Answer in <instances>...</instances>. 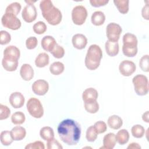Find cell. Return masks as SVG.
Instances as JSON below:
<instances>
[{"instance_id": "40", "label": "cell", "mask_w": 149, "mask_h": 149, "mask_svg": "<svg viewBox=\"0 0 149 149\" xmlns=\"http://www.w3.org/2000/svg\"><path fill=\"white\" fill-rule=\"evenodd\" d=\"M139 66L143 71L148 72V55H143L139 61Z\"/></svg>"}, {"instance_id": "19", "label": "cell", "mask_w": 149, "mask_h": 149, "mask_svg": "<svg viewBox=\"0 0 149 149\" xmlns=\"http://www.w3.org/2000/svg\"><path fill=\"white\" fill-rule=\"evenodd\" d=\"M116 143L115 134L113 133H109L104 136L103 138V146L101 148L112 149L115 147Z\"/></svg>"}, {"instance_id": "27", "label": "cell", "mask_w": 149, "mask_h": 149, "mask_svg": "<svg viewBox=\"0 0 149 149\" xmlns=\"http://www.w3.org/2000/svg\"><path fill=\"white\" fill-rule=\"evenodd\" d=\"M40 135L43 140L48 141L54 138V132L51 127L45 126L40 129Z\"/></svg>"}, {"instance_id": "44", "label": "cell", "mask_w": 149, "mask_h": 149, "mask_svg": "<svg viewBox=\"0 0 149 149\" xmlns=\"http://www.w3.org/2000/svg\"><path fill=\"white\" fill-rule=\"evenodd\" d=\"M26 149H44L45 146L43 142L41 141H36L29 143L25 147Z\"/></svg>"}, {"instance_id": "5", "label": "cell", "mask_w": 149, "mask_h": 149, "mask_svg": "<svg viewBox=\"0 0 149 149\" xmlns=\"http://www.w3.org/2000/svg\"><path fill=\"white\" fill-rule=\"evenodd\" d=\"M29 114L35 118H41L44 115V109L40 101L36 98H30L26 104Z\"/></svg>"}, {"instance_id": "32", "label": "cell", "mask_w": 149, "mask_h": 149, "mask_svg": "<svg viewBox=\"0 0 149 149\" xmlns=\"http://www.w3.org/2000/svg\"><path fill=\"white\" fill-rule=\"evenodd\" d=\"M131 133L134 137L140 139L144 136L145 129L144 127L140 125H135L132 127Z\"/></svg>"}, {"instance_id": "12", "label": "cell", "mask_w": 149, "mask_h": 149, "mask_svg": "<svg viewBox=\"0 0 149 149\" xmlns=\"http://www.w3.org/2000/svg\"><path fill=\"white\" fill-rule=\"evenodd\" d=\"M20 55L19 49L15 45H9L3 51V58L18 61Z\"/></svg>"}, {"instance_id": "6", "label": "cell", "mask_w": 149, "mask_h": 149, "mask_svg": "<svg viewBox=\"0 0 149 149\" xmlns=\"http://www.w3.org/2000/svg\"><path fill=\"white\" fill-rule=\"evenodd\" d=\"M1 23L3 27L12 30H16L20 28L22 23L16 15L5 12L1 19Z\"/></svg>"}, {"instance_id": "28", "label": "cell", "mask_w": 149, "mask_h": 149, "mask_svg": "<svg viewBox=\"0 0 149 149\" xmlns=\"http://www.w3.org/2000/svg\"><path fill=\"white\" fill-rule=\"evenodd\" d=\"M113 3L122 14H126L129 12V1L128 0H114Z\"/></svg>"}, {"instance_id": "49", "label": "cell", "mask_w": 149, "mask_h": 149, "mask_svg": "<svg viewBox=\"0 0 149 149\" xmlns=\"http://www.w3.org/2000/svg\"><path fill=\"white\" fill-rule=\"evenodd\" d=\"M148 116H149V112H148V111H147L143 114L142 119L144 122L148 123L149 122V117Z\"/></svg>"}, {"instance_id": "4", "label": "cell", "mask_w": 149, "mask_h": 149, "mask_svg": "<svg viewBox=\"0 0 149 149\" xmlns=\"http://www.w3.org/2000/svg\"><path fill=\"white\" fill-rule=\"evenodd\" d=\"M134 89L138 95L143 96L148 93V81L147 77L143 74H137L133 79Z\"/></svg>"}, {"instance_id": "21", "label": "cell", "mask_w": 149, "mask_h": 149, "mask_svg": "<svg viewBox=\"0 0 149 149\" xmlns=\"http://www.w3.org/2000/svg\"><path fill=\"white\" fill-rule=\"evenodd\" d=\"M10 133L13 139L15 141L23 140L26 135V130L25 128L20 126H17L12 128Z\"/></svg>"}, {"instance_id": "25", "label": "cell", "mask_w": 149, "mask_h": 149, "mask_svg": "<svg viewBox=\"0 0 149 149\" xmlns=\"http://www.w3.org/2000/svg\"><path fill=\"white\" fill-rule=\"evenodd\" d=\"M129 133L126 129H121L119 130L115 135L116 141L120 145L126 144L129 140Z\"/></svg>"}, {"instance_id": "35", "label": "cell", "mask_w": 149, "mask_h": 149, "mask_svg": "<svg viewBox=\"0 0 149 149\" xmlns=\"http://www.w3.org/2000/svg\"><path fill=\"white\" fill-rule=\"evenodd\" d=\"M84 108L88 113H95L99 110V104L97 101L90 102H84Z\"/></svg>"}, {"instance_id": "42", "label": "cell", "mask_w": 149, "mask_h": 149, "mask_svg": "<svg viewBox=\"0 0 149 149\" xmlns=\"http://www.w3.org/2000/svg\"><path fill=\"white\" fill-rule=\"evenodd\" d=\"M122 52L123 55L127 57H133L137 53V47L129 48L122 46Z\"/></svg>"}, {"instance_id": "18", "label": "cell", "mask_w": 149, "mask_h": 149, "mask_svg": "<svg viewBox=\"0 0 149 149\" xmlns=\"http://www.w3.org/2000/svg\"><path fill=\"white\" fill-rule=\"evenodd\" d=\"M56 44L55 39L51 36H44L41 42L42 48L47 52H51Z\"/></svg>"}, {"instance_id": "13", "label": "cell", "mask_w": 149, "mask_h": 149, "mask_svg": "<svg viewBox=\"0 0 149 149\" xmlns=\"http://www.w3.org/2000/svg\"><path fill=\"white\" fill-rule=\"evenodd\" d=\"M9 101L14 108H20L23 106L25 98L21 93L14 92L10 94Z\"/></svg>"}, {"instance_id": "30", "label": "cell", "mask_w": 149, "mask_h": 149, "mask_svg": "<svg viewBox=\"0 0 149 149\" xmlns=\"http://www.w3.org/2000/svg\"><path fill=\"white\" fill-rule=\"evenodd\" d=\"M25 120V115L21 111H17L13 113L11 116V121L14 125H22L24 122Z\"/></svg>"}, {"instance_id": "7", "label": "cell", "mask_w": 149, "mask_h": 149, "mask_svg": "<svg viewBox=\"0 0 149 149\" xmlns=\"http://www.w3.org/2000/svg\"><path fill=\"white\" fill-rule=\"evenodd\" d=\"M87 17V10L82 5L74 6L72 11V19L76 25L80 26L84 24Z\"/></svg>"}, {"instance_id": "10", "label": "cell", "mask_w": 149, "mask_h": 149, "mask_svg": "<svg viewBox=\"0 0 149 149\" xmlns=\"http://www.w3.org/2000/svg\"><path fill=\"white\" fill-rule=\"evenodd\" d=\"M136 66L135 63L129 60L122 61L119 66V72L123 76H130L136 71Z\"/></svg>"}, {"instance_id": "9", "label": "cell", "mask_w": 149, "mask_h": 149, "mask_svg": "<svg viewBox=\"0 0 149 149\" xmlns=\"http://www.w3.org/2000/svg\"><path fill=\"white\" fill-rule=\"evenodd\" d=\"M37 16V10L33 4H27L22 12V17L27 23H31L34 22L36 19Z\"/></svg>"}, {"instance_id": "46", "label": "cell", "mask_w": 149, "mask_h": 149, "mask_svg": "<svg viewBox=\"0 0 149 149\" xmlns=\"http://www.w3.org/2000/svg\"><path fill=\"white\" fill-rule=\"evenodd\" d=\"M108 0H90V3L92 6L98 8L106 5L108 3Z\"/></svg>"}, {"instance_id": "34", "label": "cell", "mask_w": 149, "mask_h": 149, "mask_svg": "<svg viewBox=\"0 0 149 149\" xmlns=\"http://www.w3.org/2000/svg\"><path fill=\"white\" fill-rule=\"evenodd\" d=\"M98 133L95 129L94 126H91L88 127L86 130V137L88 141L94 142L97 138Z\"/></svg>"}, {"instance_id": "43", "label": "cell", "mask_w": 149, "mask_h": 149, "mask_svg": "<svg viewBox=\"0 0 149 149\" xmlns=\"http://www.w3.org/2000/svg\"><path fill=\"white\" fill-rule=\"evenodd\" d=\"M38 44V40L36 37H30L26 41V46L28 49H34Z\"/></svg>"}, {"instance_id": "38", "label": "cell", "mask_w": 149, "mask_h": 149, "mask_svg": "<svg viewBox=\"0 0 149 149\" xmlns=\"http://www.w3.org/2000/svg\"><path fill=\"white\" fill-rule=\"evenodd\" d=\"M11 40L10 34L6 31L1 30L0 31V44L1 45L8 44Z\"/></svg>"}, {"instance_id": "22", "label": "cell", "mask_w": 149, "mask_h": 149, "mask_svg": "<svg viewBox=\"0 0 149 149\" xmlns=\"http://www.w3.org/2000/svg\"><path fill=\"white\" fill-rule=\"evenodd\" d=\"M107 123L110 128L114 130H117L122 127L123 125V120L120 116L113 115L108 118Z\"/></svg>"}, {"instance_id": "15", "label": "cell", "mask_w": 149, "mask_h": 149, "mask_svg": "<svg viewBox=\"0 0 149 149\" xmlns=\"http://www.w3.org/2000/svg\"><path fill=\"white\" fill-rule=\"evenodd\" d=\"M20 74L24 80L30 81L34 77V70L30 64L24 63L20 68Z\"/></svg>"}, {"instance_id": "20", "label": "cell", "mask_w": 149, "mask_h": 149, "mask_svg": "<svg viewBox=\"0 0 149 149\" xmlns=\"http://www.w3.org/2000/svg\"><path fill=\"white\" fill-rule=\"evenodd\" d=\"M105 48L107 54L110 56H115L119 53V47L118 42H112L108 40L105 42Z\"/></svg>"}, {"instance_id": "45", "label": "cell", "mask_w": 149, "mask_h": 149, "mask_svg": "<svg viewBox=\"0 0 149 149\" xmlns=\"http://www.w3.org/2000/svg\"><path fill=\"white\" fill-rule=\"evenodd\" d=\"M47 148L48 149H62L63 147L58 140L55 139H52L47 141Z\"/></svg>"}, {"instance_id": "33", "label": "cell", "mask_w": 149, "mask_h": 149, "mask_svg": "<svg viewBox=\"0 0 149 149\" xmlns=\"http://www.w3.org/2000/svg\"><path fill=\"white\" fill-rule=\"evenodd\" d=\"M22 6L20 3L15 2L10 4H9L6 8L5 12L12 13L16 16H17L21 10Z\"/></svg>"}, {"instance_id": "26", "label": "cell", "mask_w": 149, "mask_h": 149, "mask_svg": "<svg viewBox=\"0 0 149 149\" xmlns=\"http://www.w3.org/2000/svg\"><path fill=\"white\" fill-rule=\"evenodd\" d=\"M2 65L3 68L8 72L15 71L18 66V61L3 58L2 60Z\"/></svg>"}, {"instance_id": "39", "label": "cell", "mask_w": 149, "mask_h": 149, "mask_svg": "<svg viewBox=\"0 0 149 149\" xmlns=\"http://www.w3.org/2000/svg\"><path fill=\"white\" fill-rule=\"evenodd\" d=\"M10 114V109L5 105L0 104V120H4L9 118Z\"/></svg>"}, {"instance_id": "29", "label": "cell", "mask_w": 149, "mask_h": 149, "mask_svg": "<svg viewBox=\"0 0 149 149\" xmlns=\"http://www.w3.org/2000/svg\"><path fill=\"white\" fill-rule=\"evenodd\" d=\"M65 66L63 63L61 62H55L49 66V71L54 75H59L64 71Z\"/></svg>"}, {"instance_id": "24", "label": "cell", "mask_w": 149, "mask_h": 149, "mask_svg": "<svg viewBox=\"0 0 149 149\" xmlns=\"http://www.w3.org/2000/svg\"><path fill=\"white\" fill-rule=\"evenodd\" d=\"M49 62V55L45 52L40 53L35 59L36 66L38 68H44Z\"/></svg>"}, {"instance_id": "23", "label": "cell", "mask_w": 149, "mask_h": 149, "mask_svg": "<svg viewBox=\"0 0 149 149\" xmlns=\"http://www.w3.org/2000/svg\"><path fill=\"white\" fill-rule=\"evenodd\" d=\"M105 20V16L101 11L94 12L91 17V21L93 24L96 26H100L104 23Z\"/></svg>"}, {"instance_id": "11", "label": "cell", "mask_w": 149, "mask_h": 149, "mask_svg": "<svg viewBox=\"0 0 149 149\" xmlns=\"http://www.w3.org/2000/svg\"><path fill=\"white\" fill-rule=\"evenodd\" d=\"M33 93L38 95H45L49 90L48 83L42 79H39L35 81L31 86Z\"/></svg>"}, {"instance_id": "17", "label": "cell", "mask_w": 149, "mask_h": 149, "mask_svg": "<svg viewBox=\"0 0 149 149\" xmlns=\"http://www.w3.org/2000/svg\"><path fill=\"white\" fill-rule=\"evenodd\" d=\"M123 47L134 48L137 47L138 41L134 34L127 33L123 36Z\"/></svg>"}, {"instance_id": "2", "label": "cell", "mask_w": 149, "mask_h": 149, "mask_svg": "<svg viewBox=\"0 0 149 149\" xmlns=\"http://www.w3.org/2000/svg\"><path fill=\"white\" fill-rule=\"evenodd\" d=\"M40 8L43 17L49 24L56 26L62 21V15L61 10L54 6L51 1H41L40 3Z\"/></svg>"}, {"instance_id": "31", "label": "cell", "mask_w": 149, "mask_h": 149, "mask_svg": "<svg viewBox=\"0 0 149 149\" xmlns=\"http://www.w3.org/2000/svg\"><path fill=\"white\" fill-rule=\"evenodd\" d=\"M0 140H1V143L3 146H6L10 145L13 142V141L14 140L12 138L10 132L8 130L2 131L1 133Z\"/></svg>"}, {"instance_id": "3", "label": "cell", "mask_w": 149, "mask_h": 149, "mask_svg": "<svg viewBox=\"0 0 149 149\" xmlns=\"http://www.w3.org/2000/svg\"><path fill=\"white\" fill-rule=\"evenodd\" d=\"M102 58V51L101 48L97 44H92L88 48L86 57L85 65L86 68L91 70L97 69Z\"/></svg>"}, {"instance_id": "36", "label": "cell", "mask_w": 149, "mask_h": 149, "mask_svg": "<svg viewBox=\"0 0 149 149\" xmlns=\"http://www.w3.org/2000/svg\"><path fill=\"white\" fill-rule=\"evenodd\" d=\"M33 31L37 34H42L47 30V25L44 22L39 21L36 23L33 26Z\"/></svg>"}, {"instance_id": "48", "label": "cell", "mask_w": 149, "mask_h": 149, "mask_svg": "<svg viewBox=\"0 0 149 149\" xmlns=\"http://www.w3.org/2000/svg\"><path fill=\"white\" fill-rule=\"evenodd\" d=\"M127 148H141V146L137 143H132L130 144H129V145L127 146Z\"/></svg>"}, {"instance_id": "41", "label": "cell", "mask_w": 149, "mask_h": 149, "mask_svg": "<svg viewBox=\"0 0 149 149\" xmlns=\"http://www.w3.org/2000/svg\"><path fill=\"white\" fill-rule=\"evenodd\" d=\"M94 127L98 134L103 133L105 132L106 130H107V124L104 121H101V120L95 122L94 125Z\"/></svg>"}, {"instance_id": "1", "label": "cell", "mask_w": 149, "mask_h": 149, "mask_svg": "<svg viewBox=\"0 0 149 149\" xmlns=\"http://www.w3.org/2000/svg\"><path fill=\"white\" fill-rule=\"evenodd\" d=\"M57 131L61 140L69 146L76 145L80 140L81 127L73 119L63 120L58 125Z\"/></svg>"}, {"instance_id": "47", "label": "cell", "mask_w": 149, "mask_h": 149, "mask_svg": "<svg viewBox=\"0 0 149 149\" xmlns=\"http://www.w3.org/2000/svg\"><path fill=\"white\" fill-rule=\"evenodd\" d=\"M141 15L144 19L146 20H148V5L146 4L142 9Z\"/></svg>"}, {"instance_id": "14", "label": "cell", "mask_w": 149, "mask_h": 149, "mask_svg": "<svg viewBox=\"0 0 149 149\" xmlns=\"http://www.w3.org/2000/svg\"><path fill=\"white\" fill-rule=\"evenodd\" d=\"M72 42L75 48L82 49L87 45V39L86 37L82 34H76L73 36Z\"/></svg>"}, {"instance_id": "37", "label": "cell", "mask_w": 149, "mask_h": 149, "mask_svg": "<svg viewBox=\"0 0 149 149\" xmlns=\"http://www.w3.org/2000/svg\"><path fill=\"white\" fill-rule=\"evenodd\" d=\"M50 52L54 58L57 59H61L63 58L65 55V49L62 46L56 44Z\"/></svg>"}, {"instance_id": "16", "label": "cell", "mask_w": 149, "mask_h": 149, "mask_svg": "<svg viewBox=\"0 0 149 149\" xmlns=\"http://www.w3.org/2000/svg\"><path fill=\"white\" fill-rule=\"evenodd\" d=\"M98 94L97 90L93 87L86 88L83 93L82 99L84 102H90L97 101Z\"/></svg>"}, {"instance_id": "8", "label": "cell", "mask_w": 149, "mask_h": 149, "mask_svg": "<svg viewBox=\"0 0 149 149\" xmlns=\"http://www.w3.org/2000/svg\"><path fill=\"white\" fill-rule=\"evenodd\" d=\"M122 31V27L116 23H110L106 27V35L110 41L118 42Z\"/></svg>"}]
</instances>
